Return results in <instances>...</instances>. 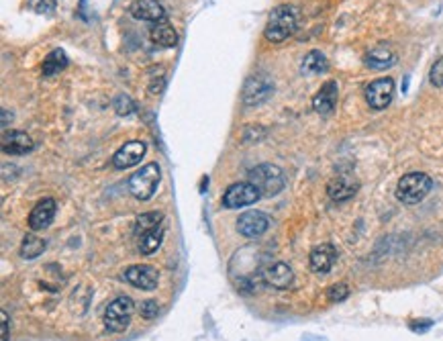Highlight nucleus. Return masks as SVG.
Returning <instances> with one entry per match:
<instances>
[{
    "instance_id": "1",
    "label": "nucleus",
    "mask_w": 443,
    "mask_h": 341,
    "mask_svg": "<svg viewBox=\"0 0 443 341\" xmlns=\"http://www.w3.org/2000/svg\"><path fill=\"white\" fill-rule=\"evenodd\" d=\"M296 29H298V10L290 4H280L270 13L268 25L263 29V37L272 43H282L294 35Z\"/></svg>"
},
{
    "instance_id": "2",
    "label": "nucleus",
    "mask_w": 443,
    "mask_h": 341,
    "mask_svg": "<svg viewBox=\"0 0 443 341\" xmlns=\"http://www.w3.org/2000/svg\"><path fill=\"white\" fill-rule=\"evenodd\" d=\"M433 188V180L423 172L405 174L396 184V198L402 205H417Z\"/></svg>"
},
{
    "instance_id": "3",
    "label": "nucleus",
    "mask_w": 443,
    "mask_h": 341,
    "mask_svg": "<svg viewBox=\"0 0 443 341\" xmlns=\"http://www.w3.org/2000/svg\"><path fill=\"white\" fill-rule=\"evenodd\" d=\"M249 182L260 190L261 196H276L282 192L286 178L278 166L272 164H260L249 172Z\"/></svg>"
},
{
    "instance_id": "4",
    "label": "nucleus",
    "mask_w": 443,
    "mask_h": 341,
    "mask_svg": "<svg viewBox=\"0 0 443 341\" xmlns=\"http://www.w3.org/2000/svg\"><path fill=\"white\" fill-rule=\"evenodd\" d=\"M159 178H161V174H159V166H157L156 161L145 164L139 172H135V174L131 176V194H133L135 198H139V201H150V198L156 194Z\"/></svg>"
},
{
    "instance_id": "5",
    "label": "nucleus",
    "mask_w": 443,
    "mask_h": 341,
    "mask_svg": "<svg viewBox=\"0 0 443 341\" xmlns=\"http://www.w3.org/2000/svg\"><path fill=\"white\" fill-rule=\"evenodd\" d=\"M135 311V305L129 296H117L112 303H108L105 311V327L108 331L121 333L129 327L131 317Z\"/></svg>"
},
{
    "instance_id": "6",
    "label": "nucleus",
    "mask_w": 443,
    "mask_h": 341,
    "mask_svg": "<svg viewBox=\"0 0 443 341\" xmlns=\"http://www.w3.org/2000/svg\"><path fill=\"white\" fill-rule=\"evenodd\" d=\"M260 196V190L249 182V180L247 182L233 184L223 194V207L225 209H243V207L256 205Z\"/></svg>"
},
{
    "instance_id": "7",
    "label": "nucleus",
    "mask_w": 443,
    "mask_h": 341,
    "mask_svg": "<svg viewBox=\"0 0 443 341\" xmlns=\"http://www.w3.org/2000/svg\"><path fill=\"white\" fill-rule=\"evenodd\" d=\"M365 103L374 110H382L391 105L394 99V80L392 78H378L368 84L365 88Z\"/></svg>"
},
{
    "instance_id": "8",
    "label": "nucleus",
    "mask_w": 443,
    "mask_h": 341,
    "mask_svg": "<svg viewBox=\"0 0 443 341\" xmlns=\"http://www.w3.org/2000/svg\"><path fill=\"white\" fill-rule=\"evenodd\" d=\"M270 227V217L261 210H247L237 219V231L247 239L261 237Z\"/></svg>"
},
{
    "instance_id": "9",
    "label": "nucleus",
    "mask_w": 443,
    "mask_h": 341,
    "mask_svg": "<svg viewBox=\"0 0 443 341\" xmlns=\"http://www.w3.org/2000/svg\"><path fill=\"white\" fill-rule=\"evenodd\" d=\"M272 90H274V84L270 82V78L260 76V74L252 76L243 86V103L247 106L260 105L272 94Z\"/></svg>"
},
{
    "instance_id": "10",
    "label": "nucleus",
    "mask_w": 443,
    "mask_h": 341,
    "mask_svg": "<svg viewBox=\"0 0 443 341\" xmlns=\"http://www.w3.org/2000/svg\"><path fill=\"white\" fill-rule=\"evenodd\" d=\"M129 15L137 21H147V23L166 21V10L157 0H135V2H131Z\"/></svg>"
},
{
    "instance_id": "11",
    "label": "nucleus",
    "mask_w": 443,
    "mask_h": 341,
    "mask_svg": "<svg viewBox=\"0 0 443 341\" xmlns=\"http://www.w3.org/2000/svg\"><path fill=\"white\" fill-rule=\"evenodd\" d=\"M143 156H145V143L143 141H127L112 156V166L117 170H127V168L137 166L143 159Z\"/></svg>"
},
{
    "instance_id": "12",
    "label": "nucleus",
    "mask_w": 443,
    "mask_h": 341,
    "mask_svg": "<svg viewBox=\"0 0 443 341\" xmlns=\"http://www.w3.org/2000/svg\"><path fill=\"white\" fill-rule=\"evenodd\" d=\"M125 280L139 290H154L157 286L159 274L152 266H131L125 270Z\"/></svg>"
},
{
    "instance_id": "13",
    "label": "nucleus",
    "mask_w": 443,
    "mask_h": 341,
    "mask_svg": "<svg viewBox=\"0 0 443 341\" xmlns=\"http://www.w3.org/2000/svg\"><path fill=\"white\" fill-rule=\"evenodd\" d=\"M0 147L6 156H25L35 147V143L27 133L6 131L0 139Z\"/></svg>"
},
{
    "instance_id": "14",
    "label": "nucleus",
    "mask_w": 443,
    "mask_h": 341,
    "mask_svg": "<svg viewBox=\"0 0 443 341\" xmlns=\"http://www.w3.org/2000/svg\"><path fill=\"white\" fill-rule=\"evenodd\" d=\"M360 184L354 176L349 174H341V176H335L331 182L327 184V194L331 201L335 203H343V201H349L351 196H356Z\"/></svg>"
},
{
    "instance_id": "15",
    "label": "nucleus",
    "mask_w": 443,
    "mask_h": 341,
    "mask_svg": "<svg viewBox=\"0 0 443 341\" xmlns=\"http://www.w3.org/2000/svg\"><path fill=\"white\" fill-rule=\"evenodd\" d=\"M263 282L278 290H286L294 282V272L288 263L276 262L263 270Z\"/></svg>"
},
{
    "instance_id": "16",
    "label": "nucleus",
    "mask_w": 443,
    "mask_h": 341,
    "mask_svg": "<svg viewBox=\"0 0 443 341\" xmlns=\"http://www.w3.org/2000/svg\"><path fill=\"white\" fill-rule=\"evenodd\" d=\"M53 217H55V201L53 198H43L35 205V209L29 215V227L33 231H41L48 229L52 225Z\"/></svg>"
},
{
    "instance_id": "17",
    "label": "nucleus",
    "mask_w": 443,
    "mask_h": 341,
    "mask_svg": "<svg viewBox=\"0 0 443 341\" xmlns=\"http://www.w3.org/2000/svg\"><path fill=\"white\" fill-rule=\"evenodd\" d=\"M339 99V90H337V82L335 80H329L321 86V90L314 94L313 99V108L319 113V115H329L335 105H337Z\"/></svg>"
},
{
    "instance_id": "18",
    "label": "nucleus",
    "mask_w": 443,
    "mask_h": 341,
    "mask_svg": "<svg viewBox=\"0 0 443 341\" xmlns=\"http://www.w3.org/2000/svg\"><path fill=\"white\" fill-rule=\"evenodd\" d=\"M335 262H337V249L329 243L317 245L311 252V268L317 274H327Z\"/></svg>"
},
{
    "instance_id": "19",
    "label": "nucleus",
    "mask_w": 443,
    "mask_h": 341,
    "mask_svg": "<svg viewBox=\"0 0 443 341\" xmlns=\"http://www.w3.org/2000/svg\"><path fill=\"white\" fill-rule=\"evenodd\" d=\"M396 53L392 52L388 45H376L374 50L365 53L364 61L370 70H388L396 64Z\"/></svg>"
},
{
    "instance_id": "20",
    "label": "nucleus",
    "mask_w": 443,
    "mask_h": 341,
    "mask_svg": "<svg viewBox=\"0 0 443 341\" xmlns=\"http://www.w3.org/2000/svg\"><path fill=\"white\" fill-rule=\"evenodd\" d=\"M329 70V59L325 57V53L319 50H313L305 55L303 64H300V72L305 76H317V74H325Z\"/></svg>"
},
{
    "instance_id": "21",
    "label": "nucleus",
    "mask_w": 443,
    "mask_h": 341,
    "mask_svg": "<svg viewBox=\"0 0 443 341\" xmlns=\"http://www.w3.org/2000/svg\"><path fill=\"white\" fill-rule=\"evenodd\" d=\"M152 41L159 48H174L178 43V33L168 21H161L152 29Z\"/></svg>"
},
{
    "instance_id": "22",
    "label": "nucleus",
    "mask_w": 443,
    "mask_h": 341,
    "mask_svg": "<svg viewBox=\"0 0 443 341\" xmlns=\"http://www.w3.org/2000/svg\"><path fill=\"white\" fill-rule=\"evenodd\" d=\"M68 68V55L64 50H53L45 59H43V76H55L59 72H64Z\"/></svg>"
},
{
    "instance_id": "23",
    "label": "nucleus",
    "mask_w": 443,
    "mask_h": 341,
    "mask_svg": "<svg viewBox=\"0 0 443 341\" xmlns=\"http://www.w3.org/2000/svg\"><path fill=\"white\" fill-rule=\"evenodd\" d=\"M161 239H164V227H157V229L143 233L139 237V252L143 256H152L157 247L161 245Z\"/></svg>"
},
{
    "instance_id": "24",
    "label": "nucleus",
    "mask_w": 443,
    "mask_h": 341,
    "mask_svg": "<svg viewBox=\"0 0 443 341\" xmlns=\"http://www.w3.org/2000/svg\"><path fill=\"white\" fill-rule=\"evenodd\" d=\"M45 245H48L45 239L37 235H27L23 239V243H21V256L25 260H35V258H39L45 252Z\"/></svg>"
},
{
    "instance_id": "25",
    "label": "nucleus",
    "mask_w": 443,
    "mask_h": 341,
    "mask_svg": "<svg viewBox=\"0 0 443 341\" xmlns=\"http://www.w3.org/2000/svg\"><path fill=\"white\" fill-rule=\"evenodd\" d=\"M157 227H161V212H156V210L143 212L135 221V233L137 235H143V233H147L152 229H157Z\"/></svg>"
},
{
    "instance_id": "26",
    "label": "nucleus",
    "mask_w": 443,
    "mask_h": 341,
    "mask_svg": "<svg viewBox=\"0 0 443 341\" xmlns=\"http://www.w3.org/2000/svg\"><path fill=\"white\" fill-rule=\"evenodd\" d=\"M112 106H115L117 115H121V117H127V115H131V113H135V110H137L135 103L131 101L127 94H119V96L115 99Z\"/></svg>"
},
{
    "instance_id": "27",
    "label": "nucleus",
    "mask_w": 443,
    "mask_h": 341,
    "mask_svg": "<svg viewBox=\"0 0 443 341\" xmlns=\"http://www.w3.org/2000/svg\"><path fill=\"white\" fill-rule=\"evenodd\" d=\"M429 82L435 88H443V57H437L435 64L431 66V70H429Z\"/></svg>"
},
{
    "instance_id": "28",
    "label": "nucleus",
    "mask_w": 443,
    "mask_h": 341,
    "mask_svg": "<svg viewBox=\"0 0 443 341\" xmlns=\"http://www.w3.org/2000/svg\"><path fill=\"white\" fill-rule=\"evenodd\" d=\"M349 296V289H347V284H333L329 292H327V298L331 300V303H341V300H345Z\"/></svg>"
},
{
    "instance_id": "29",
    "label": "nucleus",
    "mask_w": 443,
    "mask_h": 341,
    "mask_svg": "<svg viewBox=\"0 0 443 341\" xmlns=\"http://www.w3.org/2000/svg\"><path fill=\"white\" fill-rule=\"evenodd\" d=\"M55 4H57V0H31V6L41 15H52L55 10Z\"/></svg>"
},
{
    "instance_id": "30",
    "label": "nucleus",
    "mask_w": 443,
    "mask_h": 341,
    "mask_svg": "<svg viewBox=\"0 0 443 341\" xmlns=\"http://www.w3.org/2000/svg\"><path fill=\"white\" fill-rule=\"evenodd\" d=\"M157 303L156 300H145L143 303V307H141V315L145 317V319H154L157 315Z\"/></svg>"
},
{
    "instance_id": "31",
    "label": "nucleus",
    "mask_w": 443,
    "mask_h": 341,
    "mask_svg": "<svg viewBox=\"0 0 443 341\" xmlns=\"http://www.w3.org/2000/svg\"><path fill=\"white\" fill-rule=\"evenodd\" d=\"M0 319H2V341H8V315L2 311Z\"/></svg>"
},
{
    "instance_id": "32",
    "label": "nucleus",
    "mask_w": 443,
    "mask_h": 341,
    "mask_svg": "<svg viewBox=\"0 0 443 341\" xmlns=\"http://www.w3.org/2000/svg\"><path fill=\"white\" fill-rule=\"evenodd\" d=\"M431 327V321H427V323H413L411 325V329H415V331H425V329H429Z\"/></svg>"
},
{
    "instance_id": "33",
    "label": "nucleus",
    "mask_w": 443,
    "mask_h": 341,
    "mask_svg": "<svg viewBox=\"0 0 443 341\" xmlns=\"http://www.w3.org/2000/svg\"><path fill=\"white\" fill-rule=\"evenodd\" d=\"M303 341H327L325 338H321V335H313V333H307V335H303Z\"/></svg>"
}]
</instances>
